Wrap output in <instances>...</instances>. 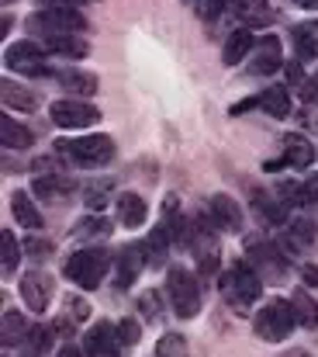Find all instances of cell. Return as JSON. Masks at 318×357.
Listing matches in <instances>:
<instances>
[{"instance_id":"d6986e66","label":"cell","mask_w":318,"mask_h":357,"mask_svg":"<svg viewBox=\"0 0 318 357\" xmlns=\"http://www.w3.org/2000/svg\"><path fill=\"white\" fill-rule=\"evenodd\" d=\"M256 45V35H253V28H235L228 38H225V49H221V59H225V66H239L246 56H249V49Z\"/></svg>"},{"instance_id":"5b68a950","label":"cell","mask_w":318,"mask_h":357,"mask_svg":"<svg viewBox=\"0 0 318 357\" xmlns=\"http://www.w3.org/2000/svg\"><path fill=\"white\" fill-rule=\"evenodd\" d=\"M166 295H170V305H173V312L180 319H194L201 312V284H198V278L187 267H170Z\"/></svg>"},{"instance_id":"6da1fadb","label":"cell","mask_w":318,"mask_h":357,"mask_svg":"<svg viewBox=\"0 0 318 357\" xmlns=\"http://www.w3.org/2000/svg\"><path fill=\"white\" fill-rule=\"evenodd\" d=\"M221 295L239 316H249V305L263 295V278L253 264H232L221 274Z\"/></svg>"},{"instance_id":"681fc988","label":"cell","mask_w":318,"mask_h":357,"mask_svg":"<svg viewBox=\"0 0 318 357\" xmlns=\"http://www.w3.org/2000/svg\"><path fill=\"white\" fill-rule=\"evenodd\" d=\"M280 357H312V354H305V351H284Z\"/></svg>"},{"instance_id":"d6a6232c","label":"cell","mask_w":318,"mask_h":357,"mask_svg":"<svg viewBox=\"0 0 318 357\" xmlns=\"http://www.w3.org/2000/svg\"><path fill=\"white\" fill-rule=\"evenodd\" d=\"M52 337H56V326H35L31 333H28V344H24V357H38L49 351V344H52Z\"/></svg>"},{"instance_id":"f6af8a7d","label":"cell","mask_w":318,"mask_h":357,"mask_svg":"<svg viewBox=\"0 0 318 357\" xmlns=\"http://www.w3.org/2000/svg\"><path fill=\"white\" fill-rule=\"evenodd\" d=\"M287 80H291V84H301V87H305V73H301V59L287 66Z\"/></svg>"},{"instance_id":"60d3db41","label":"cell","mask_w":318,"mask_h":357,"mask_svg":"<svg viewBox=\"0 0 318 357\" xmlns=\"http://www.w3.org/2000/svg\"><path fill=\"white\" fill-rule=\"evenodd\" d=\"M24 253H28V257H35V260H45V257L52 253V243H49V239L28 236L24 239Z\"/></svg>"},{"instance_id":"f1b7e54d","label":"cell","mask_w":318,"mask_h":357,"mask_svg":"<svg viewBox=\"0 0 318 357\" xmlns=\"http://www.w3.org/2000/svg\"><path fill=\"white\" fill-rule=\"evenodd\" d=\"M0 142L7 149H28L31 146V132L17 119H0Z\"/></svg>"},{"instance_id":"44dd1931","label":"cell","mask_w":318,"mask_h":357,"mask_svg":"<svg viewBox=\"0 0 318 357\" xmlns=\"http://www.w3.org/2000/svg\"><path fill=\"white\" fill-rule=\"evenodd\" d=\"M10 215L24 229H42V212L35 208V202L28 198V191H10Z\"/></svg>"},{"instance_id":"ffe728a7","label":"cell","mask_w":318,"mask_h":357,"mask_svg":"<svg viewBox=\"0 0 318 357\" xmlns=\"http://www.w3.org/2000/svg\"><path fill=\"white\" fill-rule=\"evenodd\" d=\"M170 243H173V222H159L145 243H142V250H145V257H149V264H166V250H170Z\"/></svg>"},{"instance_id":"2e32d148","label":"cell","mask_w":318,"mask_h":357,"mask_svg":"<svg viewBox=\"0 0 318 357\" xmlns=\"http://www.w3.org/2000/svg\"><path fill=\"white\" fill-rule=\"evenodd\" d=\"M277 198L284 205H301V208H312L318 205V181H287L277 188Z\"/></svg>"},{"instance_id":"9c48e42d","label":"cell","mask_w":318,"mask_h":357,"mask_svg":"<svg viewBox=\"0 0 318 357\" xmlns=\"http://www.w3.org/2000/svg\"><path fill=\"white\" fill-rule=\"evenodd\" d=\"M246 253H249V264L256 267V274L263 278V274H284L287 271V260H284V253L277 250V243H267V239L253 236L246 239Z\"/></svg>"},{"instance_id":"bcb514c9","label":"cell","mask_w":318,"mask_h":357,"mask_svg":"<svg viewBox=\"0 0 318 357\" xmlns=\"http://www.w3.org/2000/svg\"><path fill=\"white\" fill-rule=\"evenodd\" d=\"M253 108H260V98H246V101L232 105V115H242V112H253Z\"/></svg>"},{"instance_id":"ab89813d","label":"cell","mask_w":318,"mask_h":357,"mask_svg":"<svg viewBox=\"0 0 318 357\" xmlns=\"http://www.w3.org/2000/svg\"><path fill=\"white\" fill-rule=\"evenodd\" d=\"M138 309H142L145 319H152V323L163 316V305H159V295H156V291H142V295H138Z\"/></svg>"},{"instance_id":"7402d4cb","label":"cell","mask_w":318,"mask_h":357,"mask_svg":"<svg viewBox=\"0 0 318 357\" xmlns=\"http://www.w3.org/2000/svg\"><path fill=\"white\" fill-rule=\"evenodd\" d=\"M42 45H45V52L70 56V59H84L90 52V45L80 35H49V38H42Z\"/></svg>"},{"instance_id":"4316f807","label":"cell","mask_w":318,"mask_h":357,"mask_svg":"<svg viewBox=\"0 0 318 357\" xmlns=\"http://www.w3.org/2000/svg\"><path fill=\"white\" fill-rule=\"evenodd\" d=\"M260 108L270 115V119H287L291 115V94L287 87H270L260 94Z\"/></svg>"},{"instance_id":"7bdbcfd3","label":"cell","mask_w":318,"mask_h":357,"mask_svg":"<svg viewBox=\"0 0 318 357\" xmlns=\"http://www.w3.org/2000/svg\"><path fill=\"white\" fill-rule=\"evenodd\" d=\"M301 98H305V105H318V77L305 80V87H301Z\"/></svg>"},{"instance_id":"3957f363","label":"cell","mask_w":318,"mask_h":357,"mask_svg":"<svg viewBox=\"0 0 318 357\" xmlns=\"http://www.w3.org/2000/svg\"><path fill=\"white\" fill-rule=\"evenodd\" d=\"M107 271H111V253L101 250V246H84V250H77V253L66 260V278H70L73 284H80L84 291L101 288Z\"/></svg>"},{"instance_id":"836d02e7","label":"cell","mask_w":318,"mask_h":357,"mask_svg":"<svg viewBox=\"0 0 318 357\" xmlns=\"http://www.w3.org/2000/svg\"><path fill=\"white\" fill-rule=\"evenodd\" d=\"M59 80H63L66 91H77V94H84V98L97 94V77H94V73H80V70H77V73H63Z\"/></svg>"},{"instance_id":"7dc6e473","label":"cell","mask_w":318,"mask_h":357,"mask_svg":"<svg viewBox=\"0 0 318 357\" xmlns=\"http://www.w3.org/2000/svg\"><path fill=\"white\" fill-rule=\"evenodd\" d=\"M298 7H305V10H318V0H294Z\"/></svg>"},{"instance_id":"7a4b0ae2","label":"cell","mask_w":318,"mask_h":357,"mask_svg":"<svg viewBox=\"0 0 318 357\" xmlns=\"http://www.w3.org/2000/svg\"><path fill=\"white\" fill-rule=\"evenodd\" d=\"M56 153L66 156V160L77 163V167L97 170V167H104V163L114 160V139H111V135H101V132L80 135V139H59V142H56Z\"/></svg>"},{"instance_id":"4fadbf2b","label":"cell","mask_w":318,"mask_h":357,"mask_svg":"<svg viewBox=\"0 0 318 357\" xmlns=\"http://www.w3.org/2000/svg\"><path fill=\"white\" fill-rule=\"evenodd\" d=\"M114 212H118V222H121L125 229H138V226H145V219H149V205H145V198L135 195V191L118 195Z\"/></svg>"},{"instance_id":"b9f144b4","label":"cell","mask_w":318,"mask_h":357,"mask_svg":"<svg viewBox=\"0 0 318 357\" xmlns=\"http://www.w3.org/2000/svg\"><path fill=\"white\" fill-rule=\"evenodd\" d=\"M198 3V14L205 17V21H214L218 14H221V7H225V0H194Z\"/></svg>"},{"instance_id":"cb8c5ba5","label":"cell","mask_w":318,"mask_h":357,"mask_svg":"<svg viewBox=\"0 0 318 357\" xmlns=\"http://www.w3.org/2000/svg\"><path fill=\"white\" fill-rule=\"evenodd\" d=\"M0 101L10 108V112H35L38 108V98L24 87H17L14 80H0Z\"/></svg>"},{"instance_id":"d4e9b609","label":"cell","mask_w":318,"mask_h":357,"mask_svg":"<svg viewBox=\"0 0 318 357\" xmlns=\"http://www.w3.org/2000/svg\"><path fill=\"white\" fill-rule=\"evenodd\" d=\"M0 340H3V347H14V344L28 340V319L17 309H7L3 312V319H0Z\"/></svg>"},{"instance_id":"ee69618b","label":"cell","mask_w":318,"mask_h":357,"mask_svg":"<svg viewBox=\"0 0 318 357\" xmlns=\"http://www.w3.org/2000/svg\"><path fill=\"white\" fill-rule=\"evenodd\" d=\"M301 281L312 284V288H318V267L315 264H305V267H301Z\"/></svg>"},{"instance_id":"1f68e13d","label":"cell","mask_w":318,"mask_h":357,"mask_svg":"<svg viewBox=\"0 0 318 357\" xmlns=\"http://www.w3.org/2000/svg\"><path fill=\"white\" fill-rule=\"evenodd\" d=\"M0 271L3 274H14L17 271V260H21V246H17V239H14V233L10 229H3L0 233Z\"/></svg>"},{"instance_id":"c3c4849f","label":"cell","mask_w":318,"mask_h":357,"mask_svg":"<svg viewBox=\"0 0 318 357\" xmlns=\"http://www.w3.org/2000/svg\"><path fill=\"white\" fill-rule=\"evenodd\" d=\"M59 357H87V354H80L77 347H63V351H59Z\"/></svg>"},{"instance_id":"d590c367","label":"cell","mask_w":318,"mask_h":357,"mask_svg":"<svg viewBox=\"0 0 318 357\" xmlns=\"http://www.w3.org/2000/svg\"><path fill=\"white\" fill-rule=\"evenodd\" d=\"M63 305H66V319H70V323H87V319H90V312H94V309H90V302H84L80 295H66V298H63Z\"/></svg>"},{"instance_id":"484cf974","label":"cell","mask_w":318,"mask_h":357,"mask_svg":"<svg viewBox=\"0 0 318 357\" xmlns=\"http://www.w3.org/2000/svg\"><path fill=\"white\" fill-rule=\"evenodd\" d=\"M235 14L249 24V28H263L273 21V10L267 0H235Z\"/></svg>"},{"instance_id":"83f0119b","label":"cell","mask_w":318,"mask_h":357,"mask_svg":"<svg viewBox=\"0 0 318 357\" xmlns=\"http://www.w3.org/2000/svg\"><path fill=\"white\" fill-rule=\"evenodd\" d=\"M291 305H294V316H298V326H305V330H315L318 326V302L305 291V288H298L294 295H291Z\"/></svg>"},{"instance_id":"8992f818","label":"cell","mask_w":318,"mask_h":357,"mask_svg":"<svg viewBox=\"0 0 318 357\" xmlns=\"http://www.w3.org/2000/svg\"><path fill=\"white\" fill-rule=\"evenodd\" d=\"M3 66H7L10 73H24V77H45V73H49V66H45V45H38V42H28V38H21V42H10V45L3 49Z\"/></svg>"},{"instance_id":"603a6c76","label":"cell","mask_w":318,"mask_h":357,"mask_svg":"<svg viewBox=\"0 0 318 357\" xmlns=\"http://www.w3.org/2000/svg\"><path fill=\"white\" fill-rule=\"evenodd\" d=\"M280 243L287 246V250H305V246H312L315 243V222L312 219H291L287 222V229L280 233Z\"/></svg>"},{"instance_id":"8fae6325","label":"cell","mask_w":318,"mask_h":357,"mask_svg":"<svg viewBox=\"0 0 318 357\" xmlns=\"http://www.w3.org/2000/svg\"><path fill=\"white\" fill-rule=\"evenodd\" d=\"M208 215H212L218 233H239L242 229V208L232 195H212L208 198Z\"/></svg>"},{"instance_id":"7c38bea8","label":"cell","mask_w":318,"mask_h":357,"mask_svg":"<svg viewBox=\"0 0 318 357\" xmlns=\"http://www.w3.org/2000/svg\"><path fill=\"white\" fill-rule=\"evenodd\" d=\"M84 354L87 357H121V340L111 323H97L84 333Z\"/></svg>"},{"instance_id":"f546056e","label":"cell","mask_w":318,"mask_h":357,"mask_svg":"<svg viewBox=\"0 0 318 357\" xmlns=\"http://www.w3.org/2000/svg\"><path fill=\"white\" fill-rule=\"evenodd\" d=\"M291 38H294V52H298L301 63L318 56V31L312 28V24H298V28L291 31Z\"/></svg>"},{"instance_id":"5bb4252c","label":"cell","mask_w":318,"mask_h":357,"mask_svg":"<svg viewBox=\"0 0 318 357\" xmlns=\"http://www.w3.org/2000/svg\"><path fill=\"white\" fill-rule=\"evenodd\" d=\"M280 66H284V63H280V38H277V35L260 38V42H256V52H253V73L270 77V73H277Z\"/></svg>"},{"instance_id":"9a60e30c","label":"cell","mask_w":318,"mask_h":357,"mask_svg":"<svg viewBox=\"0 0 318 357\" xmlns=\"http://www.w3.org/2000/svg\"><path fill=\"white\" fill-rule=\"evenodd\" d=\"M284 163L294 170H308L315 163V146L308 142V135H298V132L284 135Z\"/></svg>"},{"instance_id":"277c9868","label":"cell","mask_w":318,"mask_h":357,"mask_svg":"<svg viewBox=\"0 0 318 357\" xmlns=\"http://www.w3.org/2000/svg\"><path fill=\"white\" fill-rule=\"evenodd\" d=\"M294 326H298V316H294L291 298H270V302L253 316V330H256V337L267 340V344L287 340Z\"/></svg>"},{"instance_id":"e0dca14e","label":"cell","mask_w":318,"mask_h":357,"mask_svg":"<svg viewBox=\"0 0 318 357\" xmlns=\"http://www.w3.org/2000/svg\"><path fill=\"white\" fill-rule=\"evenodd\" d=\"M253 208L263 215V222L267 226H287L291 219H287V205L277 198V191L270 195V191H253Z\"/></svg>"},{"instance_id":"ac0fdd59","label":"cell","mask_w":318,"mask_h":357,"mask_svg":"<svg viewBox=\"0 0 318 357\" xmlns=\"http://www.w3.org/2000/svg\"><path fill=\"white\" fill-rule=\"evenodd\" d=\"M114 264H118V288H128L145 267V250L142 246H125L114 257Z\"/></svg>"},{"instance_id":"ba28073f","label":"cell","mask_w":318,"mask_h":357,"mask_svg":"<svg viewBox=\"0 0 318 357\" xmlns=\"http://www.w3.org/2000/svg\"><path fill=\"white\" fill-rule=\"evenodd\" d=\"M49 119L56 121L59 128H77V132H84V128H90V125L101 121V112H97L94 105H87V101L66 98V101H52Z\"/></svg>"},{"instance_id":"816d5d0a","label":"cell","mask_w":318,"mask_h":357,"mask_svg":"<svg viewBox=\"0 0 318 357\" xmlns=\"http://www.w3.org/2000/svg\"><path fill=\"white\" fill-rule=\"evenodd\" d=\"M3 3H14V0H3Z\"/></svg>"},{"instance_id":"52a82bcc","label":"cell","mask_w":318,"mask_h":357,"mask_svg":"<svg viewBox=\"0 0 318 357\" xmlns=\"http://www.w3.org/2000/svg\"><path fill=\"white\" fill-rule=\"evenodd\" d=\"M31 28H38L42 38H49V35H77V31L87 28V17L80 10L59 3V7H45L42 14H35L31 17Z\"/></svg>"},{"instance_id":"f35d334b","label":"cell","mask_w":318,"mask_h":357,"mask_svg":"<svg viewBox=\"0 0 318 357\" xmlns=\"http://www.w3.org/2000/svg\"><path fill=\"white\" fill-rule=\"evenodd\" d=\"M104 229H107V222L101 219V215H87V219H80V222H77L73 236L77 239H94V236H101Z\"/></svg>"},{"instance_id":"8d00e7d4","label":"cell","mask_w":318,"mask_h":357,"mask_svg":"<svg viewBox=\"0 0 318 357\" xmlns=\"http://www.w3.org/2000/svg\"><path fill=\"white\" fill-rule=\"evenodd\" d=\"M156 357H187V340L180 333H166L156 347Z\"/></svg>"},{"instance_id":"4dcf8cb0","label":"cell","mask_w":318,"mask_h":357,"mask_svg":"<svg viewBox=\"0 0 318 357\" xmlns=\"http://www.w3.org/2000/svg\"><path fill=\"white\" fill-rule=\"evenodd\" d=\"M73 191V181L66 174H45V177H35V195L42 198H56V195H66Z\"/></svg>"},{"instance_id":"30bf717a","label":"cell","mask_w":318,"mask_h":357,"mask_svg":"<svg viewBox=\"0 0 318 357\" xmlns=\"http://www.w3.org/2000/svg\"><path fill=\"white\" fill-rule=\"evenodd\" d=\"M52 291H56V281L45 271H28L21 278V298L31 312H45L49 302H52Z\"/></svg>"},{"instance_id":"f907efd6","label":"cell","mask_w":318,"mask_h":357,"mask_svg":"<svg viewBox=\"0 0 318 357\" xmlns=\"http://www.w3.org/2000/svg\"><path fill=\"white\" fill-rule=\"evenodd\" d=\"M63 3H80V0H63Z\"/></svg>"},{"instance_id":"74e56055","label":"cell","mask_w":318,"mask_h":357,"mask_svg":"<svg viewBox=\"0 0 318 357\" xmlns=\"http://www.w3.org/2000/svg\"><path fill=\"white\" fill-rule=\"evenodd\" d=\"M114 330H118L121 347H135V344L142 340V323H138V319H132V316H128V319H121Z\"/></svg>"},{"instance_id":"e575fe53","label":"cell","mask_w":318,"mask_h":357,"mask_svg":"<svg viewBox=\"0 0 318 357\" xmlns=\"http://www.w3.org/2000/svg\"><path fill=\"white\" fill-rule=\"evenodd\" d=\"M84 202H87V208L97 215L107 202H111V184H87V188H84Z\"/></svg>"}]
</instances>
